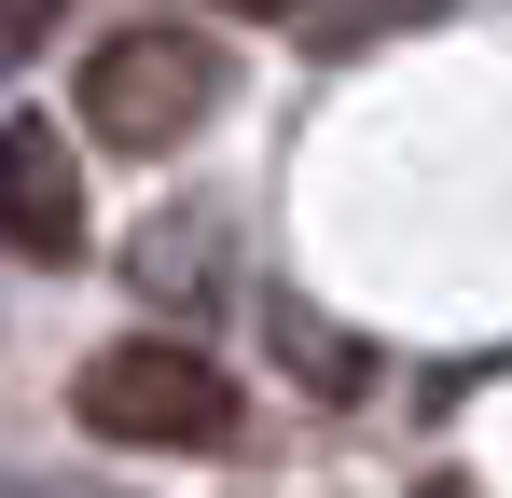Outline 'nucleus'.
<instances>
[{"label":"nucleus","instance_id":"f257e3e1","mask_svg":"<svg viewBox=\"0 0 512 498\" xmlns=\"http://www.w3.org/2000/svg\"><path fill=\"white\" fill-rule=\"evenodd\" d=\"M84 139H111V153L167 166L180 139H208L222 125V97H236V56L208 42V28H180V14H139V28H111L84 56Z\"/></svg>","mask_w":512,"mask_h":498},{"label":"nucleus","instance_id":"f03ea898","mask_svg":"<svg viewBox=\"0 0 512 498\" xmlns=\"http://www.w3.org/2000/svg\"><path fill=\"white\" fill-rule=\"evenodd\" d=\"M70 415H84L97 443H125V457H222V443L250 429L236 374H222L208 346H167V332L97 346L84 374H70Z\"/></svg>","mask_w":512,"mask_h":498},{"label":"nucleus","instance_id":"7ed1b4c3","mask_svg":"<svg viewBox=\"0 0 512 498\" xmlns=\"http://www.w3.org/2000/svg\"><path fill=\"white\" fill-rule=\"evenodd\" d=\"M0 249L28 277H70L97 249V208H84V153L56 139V111H14L0 125Z\"/></svg>","mask_w":512,"mask_h":498},{"label":"nucleus","instance_id":"20e7f679","mask_svg":"<svg viewBox=\"0 0 512 498\" xmlns=\"http://www.w3.org/2000/svg\"><path fill=\"white\" fill-rule=\"evenodd\" d=\"M416 14H443V0H319V56H360V42H388Z\"/></svg>","mask_w":512,"mask_h":498},{"label":"nucleus","instance_id":"39448f33","mask_svg":"<svg viewBox=\"0 0 512 498\" xmlns=\"http://www.w3.org/2000/svg\"><path fill=\"white\" fill-rule=\"evenodd\" d=\"M56 14H70V0H0V70H28V56L56 42Z\"/></svg>","mask_w":512,"mask_h":498},{"label":"nucleus","instance_id":"423d86ee","mask_svg":"<svg viewBox=\"0 0 512 498\" xmlns=\"http://www.w3.org/2000/svg\"><path fill=\"white\" fill-rule=\"evenodd\" d=\"M208 14H250V28H277V14H305V0H208Z\"/></svg>","mask_w":512,"mask_h":498}]
</instances>
